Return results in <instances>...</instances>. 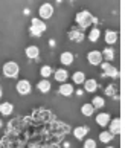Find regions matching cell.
<instances>
[{
	"label": "cell",
	"instance_id": "cell-1",
	"mask_svg": "<svg viewBox=\"0 0 125 148\" xmlns=\"http://www.w3.org/2000/svg\"><path fill=\"white\" fill-rule=\"evenodd\" d=\"M75 20H77V23L81 26V29L89 28V26L93 23V21H96V18L89 12V11H81V12H78L77 17H75Z\"/></svg>",
	"mask_w": 125,
	"mask_h": 148
},
{
	"label": "cell",
	"instance_id": "cell-2",
	"mask_svg": "<svg viewBox=\"0 0 125 148\" xmlns=\"http://www.w3.org/2000/svg\"><path fill=\"white\" fill-rule=\"evenodd\" d=\"M44 31H46L44 20H41V18H32V21H31V29H29V34H31L32 37L38 38Z\"/></svg>",
	"mask_w": 125,
	"mask_h": 148
},
{
	"label": "cell",
	"instance_id": "cell-3",
	"mask_svg": "<svg viewBox=\"0 0 125 148\" xmlns=\"http://www.w3.org/2000/svg\"><path fill=\"white\" fill-rule=\"evenodd\" d=\"M20 73V66L15 61H8L3 64V75L8 78H15Z\"/></svg>",
	"mask_w": 125,
	"mask_h": 148
},
{
	"label": "cell",
	"instance_id": "cell-4",
	"mask_svg": "<svg viewBox=\"0 0 125 148\" xmlns=\"http://www.w3.org/2000/svg\"><path fill=\"white\" fill-rule=\"evenodd\" d=\"M15 90L18 92V95L26 96V95H29V93H31L32 86H31V83H29L28 79H20L18 83H17V86H15Z\"/></svg>",
	"mask_w": 125,
	"mask_h": 148
},
{
	"label": "cell",
	"instance_id": "cell-5",
	"mask_svg": "<svg viewBox=\"0 0 125 148\" xmlns=\"http://www.w3.org/2000/svg\"><path fill=\"white\" fill-rule=\"evenodd\" d=\"M52 14H53V6L51 3H43L40 9H38V15L41 20H47V18H51L52 17Z\"/></svg>",
	"mask_w": 125,
	"mask_h": 148
},
{
	"label": "cell",
	"instance_id": "cell-6",
	"mask_svg": "<svg viewBox=\"0 0 125 148\" xmlns=\"http://www.w3.org/2000/svg\"><path fill=\"white\" fill-rule=\"evenodd\" d=\"M108 127H110V133L113 136H117V134H121V131H122V121L119 119V118H115V119H111L110 122H108Z\"/></svg>",
	"mask_w": 125,
	"mask_h": 148
},
{
	"label": "cell",
	"instance_id": "cell-7",
	"mask_svg": "<svg viewBox=\"0 0 125 148\" xmlns=\"http://www.w3.org/2000/svg\"><path fill=\"white\" fill-rule=\"evenodd\" d=\"M101 67H102L104 75H107V76H111V78H117L119 76V70L115 67V66H111L110 63H101Z\"/></svg>",
	"mask_w": 125,
	"mask_h": 148
},
{
	"label": "cell",
	"instance_id": "cell-8",
	"mask_svg": "<svg viewBox=\"0 0 125 148\" xmlns=\"http://www.w3.org/2000/svg\"><path fill=\"white\" fill-rule=\"evenodd\" d=\"M87 60L92 66H99L102 63V53L99 51H92L87 53Z\"/></svg>",
	"mask_w": 125,
	"mask_h": 148
},
{
	"label": "cell",
	"instance_id": "cell-9",
	"mask_svg": "<svg viewBox=\"0 0 125 148\" xmlns=\"http://www.w3.org/2000/svg\"><path fill=\"white\" fill-rule=\"evenodd\" d=\"M69 38L72 41H77V43H81L83 41V38H84V32L83 29L79 31V28H72L69 31Z\"/></svg>",
	"mask_w": 125,
	"mask_h": 148
},
{
	"label": "cell",
	"instance_id": "cell-10",
	"mask_svg": "<svg viewBox=\"0 0 125 148\" xmlns=\"http://www.w3.org/2000/svg\"><path fill=\"white\" fill-rule=\"evenodd\" d=\"M58 93H59V95H63V96H72L75 93V89H73L72 84L63 83L61 86H59V89H58Z\"/></svg>",
	"mask_w": 125,
	"mask_h": 148
},
{
	"label": "cell",
	"instance_id": "cell-11",
	"mask_svg": "<svg viewBox=\"0 0 125 148\" xmlns=\"http://www.w3.org/2000/svg\"><path fill=\"white\" fill-rule=\"evenodd\" d=\"M89 127H85V125H81V127H77V128H73V136H75V139H78V140H83L84 139V136L89 133Z\"/></svg>",
	"mask_w": 125,
	"mask_h": 148
},
{
	"label": "cell",
	"instance_id": "cell-12",
	"mask_svg": "<svg viewBox=\"0 0 125 148\" xmlns=\"http://www.w3.org/2000/svg\"><path fill=\"white\" fill-rule=\"evenodd\" d=\"M110 121H111L110 114H108V113H104V112H102V113H99V114L96 116V124L99 125V127H107Z\"/></svg>",
	"mask_w": 125,
	"mask_h": 148
},
{
	"label": "cell",
	"instance_id": "cell-13",
	"mask_svg": "<svg viewBox=\"0 0 125 148\" xmlns=\"http://www.w3.org/2000/svg\"><path fill=\"white\" fill-rule=\"evenodd\" d=\"M25 52H26V57L31 58V60L38 58V55H40V49H38V46H35V45H31V46H28Z\"/></svg>",
	"mask_w": 125,
	"mask_h": 148
},
{
	"label": "cell",
	"instance_id": "cell-14",
	"mask_svg": "<svg viewBox=\"0 0 125 148\" xmlns=\"http://www.w3.org/2000/svg\"><path fill=\"white\" fill-rule=\"evenodd\" d=\"M84 92H89V93H93V92H96V89H98V83H96V79H85L84 81Z\"/></svg>",
	"mask_w": 125,
	"mask_h": 148
},
{
	"label": "cell",
	"instance_id": "cell-15",
	"mask_svg": "<svg viewBox=\"0 0 125 148\" xmlns=\"http://www.w3.org/2000/svg\"><path fill=\"white\" fill-rule=\"evenodd\" d=\"M55 81H59V83H66L67 78H69V72L66 69H58L55 70Z\"/></svg>",
	"mask_w": 125,
	"mask_h": 148
},
{
	"label": "cell",
	"instance_id": "cell-16",
	"mask_svg": "<svg viewBox=\"0 0 125 148\" xmlns=\"http://www.w3.org/2000/svg\"><path fill=\"white\" fill-rule=\"evenodd\" d=\"M59 63L63 66H70L73 63V53L70 52H63L61 55H59Z\"/></svg>",
	"mask_w": 125,
	"mask_h": 148
},
{
	"label": "cell",
	"instance_id": "cell-17",
	"mask_svg": "<svg viewBox=\"0 0 125 148\" xmlns=\"http://www.w3.org/2000/svg\"><path fill=\"white\" fill-rule=\"evenodd\" d=\"M14 110V106L11 102H2L0 104V113L3 114V116H9L11 113Z\"/></svg>",
	"mask_w": 125,
	"mask_h": 148
},
{
	"label": "cell",
	"instance_id": "cell-18",
	"mask_svg": "<svg viewBox=\"0 0 125 148\" xmlns=\"http://www.w3.org/2000/svg\"><path fill=\"white\" fill-rule=\"evenodd\" d=\"M105 41L108 45H115L117 41V32L116 31H107L105 32Z\"/></svg>",
	"mask_w": 125,
	"mask_h": 148
},
{
	"label": "cell",
	"instance_id": "cell-19",
	"mask_svg": "<svg viewBox=\"0 0 125 148\" xmlns=\"http://www.w3.org/2000/svg\"><path fill=\"white\" fill-rule=\"evenodd\" d=\"M113 139H115V136H113L110 131H101L99 133V140L102 142V144H108V142H111Z\"/></svg>",
	"mask_w": 125,
	"mask_h": 148
},
{
	"label": "cell",
	"instance_id": "cell-20",
	"mask_svg": "<svg viewBox=\"0 0 125 148\" xmlns=\"http://www.w3.org/2000/svg\"><path fill=\"white\" fill-rule=\"evenodd\" d=\"M92 106H93V108L96 110V108H104L105 106V99L102 96H95L93 99H92Z\"/></svg>",
	"mask_w": 125,
	"mask_h": 148
},
{
	"label": "cell",
	"instance_id": "cell-21",
	"mask_svg": "<svg viewBox=\"0 0 125 148\" xmlns=\"http://www.w3.org/2000/svg\"><path fill=\"white\" fill-rule=\"evenodd\" d=\"M81 113H83L84 116H92V114L95 113V108H93V106H92L90 102H87V104H83V107H81Z\"/></svg>",
	"mask_w": 125,
	"mask_h": 148
},
{
	"label": "cell",
	"instance_id": "cell-22",
	"mask_svg": "<svg viewBox=\"0 0 125 148\" xmlns=\"http://www.w3.org/2000/svg\"><path fill=\"white\" fill-rule=\"evenodd\" d=\"M37 87H38V90H40L41 93H47L49 90H51V83H49L47 79L43 78V79L40 81V83L37 84Z\"/></svg>",
	"mask_w": 125,
	"mask_h": 148
},
{
	"label": "cell",
	"instance_id": "cell-23",
	"mask_svg": "<svg viewBox=\"0 0 125 148\" xmlns=\"http://www.w3.org/2000/svg\"><path fill=\"white\" fill-rule=\"evenodd\" d=\"M101 53H102V58L108 60V61H111V60L115 58V49L113 47H105L104 52H101Z\"/></svg>",
	"mask_w": 125,
	"mask_h": 148
},
{
	"label": "cell",
	"instance_id": "cell-24",
	"mask_svg": "<svg viewBox=\"0 0 125 148\" xmlns=\"http://www.w3.org/2000/svg\"><path fill=\"white\" fill-rule=\"evenodd\" d=\"M72 76H73V83L75 84H83L85 81V75L83 72H79V70H78V72H75Z\"/></svg>",
	"mask_w": 125,
	"mask_h": 148
},
{
	"label": "cell",
	"instance_id": "cell-25",
	"mask_svg": "<svg viewBox=\"0 0 125 148\" xmlns=\"http://www.w3.org/2000/svg\"><path fill=\"white\" fill-rule=\"evenodd\" d=\"M99 35H101V31L98 29V28H93V29L90 31V34H89V40L92 43H96L98 38H99Z\"/></svg>",
	"mask_w": 125,
	"mask_h": 148
},
{
	"label": "cell",
	"instance_id": "cell-26",
	"mask_svg": "<svg viewBox=\"0 0 125 148\" xmlns=\"http://www.w3.org/2000/svg\"><path fill=\"white\" fill-rule=\"evenodd\" d=\"M40 75H41L44 79H47L49 76L52 75V67H51V66H43V67L40 69Z\"/></svg>",
	"mask_w": 125,
	"mask_h": 148
},
{
	"label": "cell",
	"instance_id": "cell-27",
	"mask_svg": "<svg viewBox=\"0 0 125 148\" xmlns=\"http://www.w3.org/2000/svg\"><path fill=\"white\" fill-rule=\"evenodd\" d=\"M105 95L107 96H113V98H116V86H107V89H105Z\"/></svg>",
	"mask_w": 125,
	"mask_h": 148
},
{
	"label": "cell",
	"instance_id": "cell-28",
	"mask_svg": "<svg viewBox=\"0 0 125 148\" xmlns=\"http://www.w3.org/2000/svg\"><path fill=\"white\" fill-rule=\"evenodd\" d=\"M84 148H96V140L95 139H85L84 140Z\"/></svg>",
	"mask_w": 125,
	"mask_h": 148
},
{
	"label": "cell",
	"instance_id": "cell-29",
	"mask_svg": "<svg viewBox=\"0 0 125 148\" xmlns=\"http://www.w3.org/2000/svg\"><path fill=\"white\" fill-rule=\"evenodd\" d=\"M63 148H70V142H63Z\"/></svg>",
	"mask_w": 125,
	"mask_h": 148
},
{
	"label": "cell",
	"instance_id": "cell-30",
	"mask_svg": "<svg viewBox=\"0 0 125 148\" xmlns=\"http://www.w3.org/2000/svg\"><path fill=\"white\" fill-rule=\"evenodd\" d=\"M83 93H84V90H77V95L78 96H83Z\"/></svg>",
	"mask_w": 125,
	"mask_h": 148
},
{
	"label": "cell",
	"instance_id": "cell-31",
	"mask_svg": "<svg viewBox=\"0 0 125 148\" xmlns=\"http://www.w3.org/2000/svg\"><path fill=\"white\" fill-rule=\"evenodd\" d=\"M2 96H3V90L0 89V99H2Z\"/></svg>",
	"mask_w": 125,
	"mask_h": 148
},
{
	"label": "cell",
	"instance_id": "cell-32",
	"mask_svg": "<svg viewBox=\"0 0 125 148\" xmlns=\"http://www.w3.org/2000/svg\"><path fill=\"white\" fill-rule=\"evenodd\" d=\"M107 148H116V147H111V145H110V147H107Z\"/></svg>",
	"mask_w": 125,
	"mask_h": 148
},
{
	"label": "cell",
	"instance_id": "cell-33",
	"mask_svg": "<svg viewBox=\"0 0 125 148\" xmlns=\"http://www.w3.org/2000/svg\"><path fill=\"white\" fill-rule=\"evenodd\" d=\"M2 124H3V122H2V121H0V127H2Z\"/></svg>",
	"mask_w": 125,
	"mask_h": 148
},
{
	"label": "cell",
	"instance_id": "cell-34",
	"mask_svg": "<svg viewBox=\"0 0 125 148\" xmlns=\"http://www.w3.org/2000/svg\"><path fill=\"white\" fill-rule=\"evenodd\" d=\"M72 2H73V0H72Z\"/></svg>",
	"mask_w": 125,
	"mask_h": 148
}]
</instances>
